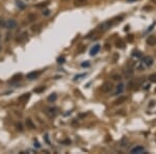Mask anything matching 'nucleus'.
Returning a JSON list of instances; mask_svg holds the SVG:
<instances>
[{
    "label": "nucleus",
    "instance_id": "f257e3e1",
    "mask_svg": "<svg viewBox=\"0 0 156 154\" xmlns=\"http://www.w3.org/2000/svg\"><path fill=\"white\" fill-rule=\"evenodd\" d=\"M123 18H124L123 16H120V17H118V18H115V19H112V20H108V21L104 22V23H102V24L99 26L100 30L105 31V30L109 29V28H110L111 26H114L115 23H118V22H121L122 20H123Z\"/></svg>",
    "mask_w": 156,
    "mask_h": 154
},
{
    "label": "nucleus",
    "instance_id": "f03ea898",
    "mask_svg": "<svg viewBox=\"0 0 156 154\" xmlns=\"http://www.w3.org/2000/svg\"><path fill=\"white\" fill-rule=\"evenodd\" d=\"M17 21L14 20V19H8L7 21L5 22V25H4V27L6 28V29H9V30H12V29H15L16 27H17Z\"/></svg>",
    "mask_w": 156,
    "mask_h": 154
},
{
    "label": "nucleus",
    "instance_id": "7ed1b4c3",
    "mask_svg": "<svg viewBox=\"0 0 156 154\" xmlns=\"http://www.w3.org/2000/svg\"><path fill=\"white\" fill-rule=\"evenodd\" d=\"M145 152V148L143 146H135L130 150L131 154H139V153H144Z\"/></svg>",
    "mask_w": 156,
    "mask_h": 154
},
{
    "label": "nucleus",
    "instance_id": "20e7f679",
    "mask_svg": "<svg viewBox=\"0 0 156 154\" xmlns=\"http://www.w3.org/2000/svg\"><path fill=\"white\" fill-rule=\"evenodd\" d=\"M143 58V65H145L147 66V67H150V66H152L153 65V58L151 57V56H144Z\"/></svg>",
    "mask_w": 156,
    "mask_h": 154
},
{
    "label": "nucleus",
    "instance_id": "39448f33",
    "mask_svg": "<svg viewBox=\"0 0 156 154\" xmlns=\"http://www.w3.org/2000/svg\"><path fill=\"white\" fill-rule=\"evenodd\" d=\"M112 87H114V86H112L111 82H105L102 86V92L103 93H109L112 90Z\"/></svg>",
    "mask_w": 156,
    "mask_h": 154
},
{
    "label": "nucleus",
    "instance_id": "423d86ee",
    "mask_svg": "<svg viewBox=\"0 0 156 154\" xmlns=\"http://www.w3.org/2000/svg\"><path fill=\"white\" fill-rule=\"evenodd\" d=\"M124 89H125V84H124V83H120V84H118L117 87H115V91H114V96H119V95H121V94L123 93Z\"/></svg>",
    "mask_w": 156,
    "mask_h": 154
},
{
    "label": "nucleus",
    "instance_id": "0eeeda50",
    "mask_svg": "<svg viewBox=\"0 0 156 154\" xmlns=\"http://www.w3.org/2000/svg\"><path fill=\"white\" fill-rule=\"evenodd\" d=\"M100 49H101V46H100V44H96V45H94V47H93L92 49H90V54L92 55V56H95L97 53L100 51Z\"/></svg>",
    "mask_w": 156,
    "mask_h": 154
},
{
    "label": "nucleus",
    "instance_id": "6e6552de",
    "mask_svg": "<svg viewBox=\"0 0 156 154\" xmlns=\"http://www.w3.org/2000/svg\"><path fill=\"white\" fill-rule=\"evenodd\" d=\"M29 98H30V93H25L19 97V101L22 103H26L29 100Z\"/></svg>",
    "mask_w": 156,
    "mask_h": 154
},
{
    "label": "nucleus",
    "instance_id": "1a4fd4ad",
    "mask_svg": "<svg viewBox=\"0 0 156 154\" xmlns=\"http://www.w3.org/2000/svg\"><path fill=\"white\" fill-rule=\"evenodd\" d=\"M56 111H57V108H56V107H48L46 109V114L48 115L50 118L54 117V116L56 115Z\"/></svg>",
    "mask_w": 156,
    "mask_h": 154
},
{
    "label": "nucleus",
    "instance_id": "9d476101",
    "mask_svg": "<svg viewBox=\"0 0 156 154\" xmlns=\"http://www.w3.org/2000/svg\"><path fill=\"white\" fill-rule=\"evenodd\" d=\"M39 72H36V71H33V72H30V73H28L26 75V78L27 79H29V80H33V79H36V78L39 76Z\"/></svg>",
    "mask_w": 156,
    "mask_h": 154
},
{
    "label": "nucleus",
    "instance_id": "9b49d317",
    "mask_svg": "<svg viewBox=\"0 0 156 154\" xmlns=\"http://www.w3.org/2000/svg\"><path fill=\"white\" fill-rule=\"evenodd\" d=\"M147 44H148V45H150V46L156 45V37H154V36L148 37V39H147Z\"/></svg>",
    "mask_w": 156,
    "mask_h": 154
},
{
    "label": "nucleus",
    "instance_id": "f8f14e48",
    "mask_svg": "<svg viewBox=\"0 0 156 154\" xmlns=\"http://www.w3.org/2000/svg\"><path fill=\"white\" fill-rule=\"evenodd\" d=\"M126 100H127V97H125V96H121V97H119V98L114 101V104H117V105L122 104V103H124L125 101H126Z\"/></svg>",
    "mask_w": 156,
    "mask_h": 154
},
{
    "label": "nucleus",
    "instance_id": "ddd939ff",
    "mask_svg": "<svg viewBox=\"0 0 156 154\" xmlns=\"http://www.w3.org/2000/svg\"><path fill=\"white\" fill-rule=\"evenodd\" d=\"M124 74H125V76H126L127 78H129V77H131V76H133L134 71H133L132 68H129V69H127V70H125Z\"/></svg>",
    "mask_w": 156,
    "mask_h": 154
},
{
    "label": "nucleus",
    "instance_id": "4468645a",
    "mask_svg": "<svg viewBox=\"0 0 156 154\" xmlns=\"http://www.w3.org/2000/svg\"><path fill=\"white\" fill-rule=\"evenodd\" d=\"M42 28V24H36V25H32L31 26V31L32 32H39Z\"/></svg>",
    "mask_w": 156,
    "mask_h": 154
},
{
    "label": "nucleus",
    "instance_id": "2eb2a0df",
    "mask_svg": "<svg viewBox=\"0 0 156 154\" xmlns=\"http://www.w3.org/2000/svg\"><path fill=\"white\" fill-rule=\"evenodd\" d=\"M27 36H28L27 31H24V32H22V34L20 36V37H17V39H16V42H22L23 40L26 39Z\"/></svg>",
    "mask_w": 156,
    "mask_h": 154
},
{
    "label": "nucleus",
    "instance_id": "dca6fc26",
    "mask_svg": "<svg viewBox=\"0 0 156 154\" xmlns=\"http://www.w3.org/2000/svg\"><path fill=\"white\" fill-rule=\"evenodd\" d=\"M26 126H27V128H29V129H36V125L32 123V121H31L30 119H27L26 120Z\"/></svg>",
    "mask_w": 156,
    "mask_h": 154
},
{
    "label": "nucleus",
    "instance_id": "f3484780",
    "mask_svg": "<svg viewBox=\"0 0 156 154\" xmlns=\"http://www.w3.org/2000/svg\"><path fill=\"white\" fill-rule=\"evenodd\" d=\"M21 77H22V74H17V75H15V76L11 79L9 83H15V82H17V81H19V80L21 79Z\"/></svg>",
    "mask_w": 156,
    "mask_h": 154
},
{
    "label": "nucleus",
    "instance_id": "a211bd4d",
    "mask_svg": "<svg viewBox=\"0 0 156 154\" xmlns=\"http://www.w3.org/2000/svg\"><path fill=\"white\" fill-rule=\"evenodd\" d=\"M132 56L133 57H135V58H142L143 57L142 53H140L139 51H137V50H133L132 51Z\"/></svg>",
    "mask_w": 156,
    "mask_h": 154
},
{
    "label": "nucleus",
    "instance_id": "6ab92c4d",
    "mask_svg": "<svg viewBox=\"0 0 156 154\" xmlns=\"http://www.w3.org/2000/svg\"><path fill=\"white\" fill-rule=\"evenodd\" d=\"M85 3H86V0H75L74 1L75 6H81V5H84Z\"/></svg>",
    "mask_w": 156,
    "mask_h": 154
},
{
    "label": "nucleus",
    "instance_id": "aec40b11",
    "mask_svg": "<svg viewBox=\"0 0 156 154\" xmlns=\"http://www.w3.org/2000/svg\"><path fill=\"white\" fill-rule=\"evenodd\" d=\"M56 99H57V95H56V94H51V95L48 97L49 102H54V101H56Z\"/></svg>",
    "mask_w": 156,
    "mask_h": 154
},
{
    "label": "nucleus",
    "instance_id": "412c9836",
    "mask_svg": "<svg viewBox=\"0 0 156 154\" xmlns=\"http://www.w3.org/2000/svg\"><path fill=\"white\" fill-rule=\"evenodd\" d=\"M45 90H46L45 86H39V87H36V89L33 90V92L36 93V94H40V93H43Z\"/></svg>",
    "mask_w": 156,
    "mask_h": 154
},
{
    "label": "nucleus",
    "instance_id": "4be33fe9",
    "mask_svg": "<svg viewBox=\"0 0 156 154\" xmlns=\"http://www.w3.org/2000/svg\"><path fill=\"white\" fill-rule=\"evenodd\" d=\"M117 47L118 48H121V49H123L124 47H125V44H124V42L122 40H119V41H117Z\"/></svg>",
    "mask_w": 156,
    "mask_h": 154
},
{
    "label": "nucleus",
    "instance_id": "5701e85b",
    "mask_svg": "<svg viewBox=\"0 0 156 154\" xmlns=\"http://www.w3.org/2000/svg\"><path fill=\"white\" fill-rule=\"evenodd\" d=\"M15 126H16V128H17V130H18V131H21V132H22V131L24 130V128H23V125H22L21 123H16V125H15Z\"/></svg>",
    "mask_w": 156,
    "mask_h": 154
},
{
    "label": "nucleus",
    "instance_id": "b1692460",
    "mask_svg": "<svg viewBox=\"0 0 156 154\" xmlns=\"http://www.w3.org/2000/svg\"><path fill=\"white\" fill-rule=\"evenodd\" d=\"M149 80L151 81V82H154L156 83V74H152L149 76Z\"/></svg>",
    "mask_w": 156,
    "mask_h": 154
},
{
    "label": "nucleus",
    "instance_id": "393cba45",
    "mask_svg": "<svg viewBox=\"0 0 156 154\" xmlns=\"http://www.w3.org/2000/svg\"><path fill=\"white\" fill-rule=\"evenodd\" d=\"M112 79H114V80H121L122 79V76H121V75L120 74H114V75H112Z\"/></svg>",
    "mask_w": 156,
    "mask_h": 154
},
{
    "label": "nucleus",
    "instance_id": "a878e982",
    "mask_svg": "<svg viewBox=\"0 0 156 154\" xmlns=\"http://www.w3.org/2000/svg\"><path fill=\"white\" fill-rule=\"evenodd\" d=\"M65 62H66V57H65V56H59V57H57V62H58V64H64Z\"/></svg>",
    "mask_w": 156,
    "mask_h": 154
},
{
    "label": "nucleus",
    "instance_id": "bb28decb",
    "mask_svg": "<svg viewBox=\"0 0 156 154\" xmlns=\"http://www.w3.org/2000/svg\"><path fill=\"white\" fill-rule=\"evenodd\" d=\"M17 5H18L21 9H24V8H25V4H23V2H21V1H17Z\"/></svg>",
    "mask_w": 156,
    "mask_h": 154
},
{
    "label": "nucleus",
    "instance_id": "cd10ccee",
    "mask_svg": "<svg viewBox=\"0 0 156 154\" xmlns=\"http://www.w3.org/2000/svg\"><path fill=\"white\" fill-rule=\"evenodd\" d=\"M85 75H86V74H84V73H83V74H78V75H76V76H75V77H74V80H77V79H80V78H81V77H84V76H85Z\"/></svg>",
    "mask_w": 156,
    "mask_h": 154
},
{
    "label": "nucleus",
    "instance_id": "c85d7f7f",
    "mask_svg": "<svg viewBox=\"0 0 156 154\" xmlns=\"http://www.w3.org/2000/svg\"><path fill=\"white\" fill-rule=\"evenodd\" d=\"M4 25H5V21H4V19L0 17V28L4 27Z\"/></svg>",
    "mask_w": 156,
    "mask_h": 154
},
{
    "label": "nucleus",
    "instance_id": "c756f323",
    "mask_svg": "<svg viewBox=\"0 0 156 154\" xmlns=\"http://www.w3.org/2000/svg\"><path fill=\"white\" fill-rule=\"evenodd\" d=\"M47 4H48L47 2H42V3H40V4H36V7H39V8L40 7H45Z\"/></svg>",
    "mask_w": 156,
    "mask_h": 154
},
{
    "label": "nucleus",
    "instance_id": "7c9ffc66",
    "mask_svg": "<svg viewBox=\"0 0 156 154\" xmlns=\"http://www.w3.org/2000/svg\"><path fill=\"white\" fill-rule=\"evenodd\" d=\"M28 19H29V21H34V20H36V15L30 14L29 16H28Z\"/></svg>",
    "mask_w": 156,
    "mask_h": 154
},
{
    "label": "nucleus",
    "instance_id": "2f4dec72",
    "mask_svg": "<svg viewBox=\"0 0 156 154\" xmlns=\"http://www.w3.org/2000/svg\"><path fill=\"white\" fill-rule=\"evenodd\" d=\"M81 67H82V68H87V67H90V62H82V64H81Z\"/></svg>",
    "mask_w": 156,
    "mask_h": 154
},
{
    "label": "nucleus",
    "instance_id": "473e14b6",
    "mask_svg": "<svg viewBox=\"0 0 156 154\" xmlns=\"http://www.w3.org/2000/svg\"><path fill=\"white\" fill-rule=\"evenodd\" d=\"M43 15L46 16V17H47V16H49L50 15V11H49V9H45V11L43 12Z\"/></svg>",
    "mask_w": 156,
    "mask_h": 154
},
{
    "label": "nucleus",
    "instance_id": "72a5a7b5",
    "mask_svg": "<svg viewBox=\"0 0 156 154\" xmlns=\"http://www.w3.org/2000/svg\"><path fill=\"white\" fill-rule=\"evenodd\" d=\"M34 147H36V148H37V149H40L41 148V144L39 142H34Z\"/></svg>",
    "mask_w": 156,
    "mask_h": 154
},
{
    "label": "nucleus",
    "instance_id": "f704fd0d",
    "mask_svg": "<svg viewBox=\"0 0 156 154\" xmlns=\"http://www.w3.org/2000/svg\"><path fill=\"white\" fill-rule=\"evenodd\" d=\"M62 144H67V145H69V144H71V141L70 140H66L62 142Z\"/></svg>",
    "mask_w": 156,
    "mask_h": 154
},
{
    "label": "nucleus",
    "instance_id": "c9c22d12",
    "mask_svg": "<svg viewBox=\"0 0 156 154\" xmlns=\"http://www.w3.org/2000/svg\"><path fill=\"white\" fill-rule=\"evenodd\" d=\"M132 40H133V36H128V41L129 42H131Z\"/></svg>",
    "mask_w": 156,
    "mask_h": 154
},
{
    "label": "nucleus",
    "instance_id": "e433bc0d",
    "mask_svg": "<svg viewBox=\"0 0 156 154\" xmlns=\"http://www.w3.org/2000/svg\"><path fill=\"white\" fill-rule=\"evenodd\" d=\"M153 28H154V26H153V25H151V26H150V27L148 28V30H147V31H146V32H149V31H150V30H151V29H153Z\"/></svg>",
    "mask_w": 156,
    "mask_h": 154
},
{
    "label": "nucleus",
    "instance_id": "4c0bfd02",
    "mask_svg": "<svg viewBox=\"0 0 156 154\" xmlns=\"http://www.w3.org/2000/svg\"><path fill=\"white\" fill-rule=\"evenodd\" d=\"M149 86H150V84H146V86H145V90H149Z\"/></svg>",
    "mask_w": 156,
    "mask_h": 154
},
{
    "label": "nucleus",
    "instance_id": "58836bf2",
    "mask_svg": "<svg viewBox=\"0 0 156 154\" xmlns=\"http://www.w3.org/2000/svg\"><path fill=\"white\" fill-rule=\"evenodd\" d=\"M128 29H129V26H126V27H125V31H127Z\"/></svg>",
    "mask_w": 156,
    "mask_h": 154
},
{
    "label": "nucleus",
    "instance_id": "ea45409f",
    "mask_svg": "<svg viewBox=\"0 0 156 154\" xmlns=\"http://www.w3.org/2000/svg\"><path fill=\"white\" fill-rule=\"evenodd\" d=\"M152 1H153V2H155V3H156V0H152Z\"/></svg>",
    "mask_w": 156,
    "mask_h": 154
},
{
    "label": "nucleus",
    "instance_id": "a19ab883",
    "mask_svg": "<svg viewBox=\"0 0 156 154\" xmlns=\"http://www.w3.org/2000/svg\"><path fill=\"white\" fill-rule=\"evenodd\" d=\"M155 92H156V89H155Z\"/></svg>",
    "mask_w": 156,
    "mask_h": 154
},
{
    "label": "nucleus",
    "instance_id": "79ce46f5",
    "mask_svg": "<svg viewBox=\"0 0 156 154\" xmlns=\"http://www.w3.org/2000/svg\"><path fill=\"white\" fill-rule=\"evenodd\" d=\"M0 49H1V47H0Z\"/></svg>",
    "mask_w": 156,
    "mask_h": 154
}]
</instances>
